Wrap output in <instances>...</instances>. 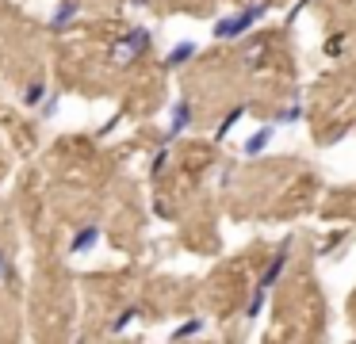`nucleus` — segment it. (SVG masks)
Instances as JSON below:
<instances>
[{"mask_svg":"<svg viewBox=\"0 0 356 344\" xmlns=\"http://www.w3.org/2000/svg\"><path fill=\"white\" fill-rule=\"evenodd\" d=\"M264 12H268V4H253V8H245V12L230 15V19H218L215 23V38H238V35H245V31L253 27Z\"/></svg>","mask_w":356,"mask_h":344,"instance_id":"1","label":"nucleus"},{"mask_svg":"<svg viewBox=\"0 0 356 344\" xmlns=\"http://www.w3.org/2000/svg\"><path fill=\"white\" fill-rule=\"evenodd\" d=\"M146 46H149V31H146V27H134L131 35H123V38L115 42L111 61H115V65H131L134 58H142V54H146Z\"/></svg>","mask_w":356,"mask_h":344,"instance_id":"2","label":"nucleus"},{"mask_svg":"<svg viewBox=\"0 0 356 344\" xmlns=\"http://www.w3.org/2000/svg\"><path fill=\"white\" fill-rule=\"evenodd\" d=\"M165 165H169V145H165V149H157V157H154V172H161Z\"/></svg>","mask_w":356,"mask_h":344,"instance_id":"14","label":"nucleus"},{"mask_svg":"<svg viewBox=\"0 0 356 344\" xmlns=\"http://www.w3.org/2000/svg\"><path fill=\"white\" fill-rule=\"evenodd\" d=\"M188 126H192V104H184V99H180V104L172 107V122H169V134H165V142L180 138Z\"/></svg>","mask_w":356,"mask_h":344,"instance_id":"3","label":"nucleus"},{"mask_svg":"<svg viewBox=\"0 0 356 344\" xmlns=\"http://www.w3.org/2000/svg\"><path fill=\"white\" fill-rule=\"evenodd\" d=\"M77 12H81L77 0H62V4L54 8V19H50V27H54V31H70V23L77 19Z\"/></svg>","mask_w":356,"mask_h":344,"instance_id":"5","label":"nucleus"},{"mask_svg":"<svg viewBox=\"0 0 356 344\" xmlns=\"http://www.w3.org/2000/svg\"><path fill=\"white\" fill-rule=\"evenodd\" d=\"M302 115V107H287V111H280V122H295Z\"/></svg>","mask_w":356,"mask_h":344,"instance_id":"15","label":"nucleus"},{"mask_svg":"<svg viewBox=\"0 0 356 344\" xmlns=\"http://www.w3.org/2000/svg\"><path fill=\"white\" fill-rule=\"evenodd\" d=\"M241 115H245V104H241V107H234V111H230V115H226V119H222V122H218V130H215V138H218V142H222V138H226V134H230V130H234V122H238V119H241Z\"/></svg>","mask_w":356,"mask_h":344,"instance_id":"10","label":"nucleus"},{"mask_svg":"<svg viewBox=\"0 0 356 344\" xmlns=\"http://www.w3.org/2000/svg\"><path fill=\"white\" fill-rule=\"evenodd\" d=\"M268 142H272V126H261V130H257V134L245 142V153H249V157H257V153L268 149Z\"/></svg>","mask_w":356,"mask_h":344,"instance_id":"8","label":"nucleus"},{"mask_svg":"<svg viewBox=\"0 0 356 344\" xmlns=\"http://www.w3.org/2000/svg\"><path fill=\"white\" fill-rule=\"evenodd\" d=\"M96 241H100V226H81L70 241V252H88Z\"/></svg>","mask_w":356,"mask_h":344,"instance_id":"6","label":"nucleus"},{"mask_svg":"<svg viewBox=\"0 0 356 344\" xmlns=\"http://www.w3.org/2000/svg\"><path fill=\"white\" fill-rule=\"evenodd\" d=\"M47 96H50V84L42 81V76H35V81L27 84V92H24V104H27V107H39Z\"/></svg>","mask_w":356,"mask_h":344,"instance_id":"7","label":"nucleus"},{"mask_svg":"<svg viewBox=\"0 0 356 344\" xmlns=\"http://www.w3.org/2000/svg\"><path fill=\"white\" fill-rule=\"evenodd\" d=\"M195 58V42H177V50L169 54V65H184Z\"/></svg>","mask_w":356,"mask_h":344,"instance_id":"9","label":"nucleus"},{"mask_svg":"<svg viewBox=\"0 0 356 344\" xmlns=\"http://www.w3.org/2000/svg\"><path fill=\"white\" fill-rule=\"evenodd\" d=\"M8 272H12V260H8V252L0 249V283L8 279Z\"/></svg>","mask_w":356,"mask_h":344,"instance_id":"13","label":"nucleus"},{"mask_svg":"<svg viewBox=\"0 0 356 344\" xmlns=\"http://www.w3.org/2000/svg\"><path fill=\"white\" fill-rule=\"evenodd\" d=\"M287 252H291V241H284V245H280V252H276V256H272L268 272L261 275V287H264V290H268L272 283H276L280 275H284V268H287Z\"/></svg>","mask_w":356,"mask_h":344,"instance_id":"4","label":"nucleus"},{"mask_svg":"<svg viewBox=\"0 0 356 344\" xmlns=\"http://www.w3.org/2000/svg\"><path fill=\"white\" fill-rule=\"evenodd\" d=\"M131 321H138V310H123V313H119V321L111 325V333H123V329L131 325Z\"/></svg>","mask_w":356,"mask_h":344,"instance_id":"12","label":"nucleus"},{"mask_svg":"<svg viewBox=\"0 0 356 344\" xmlns=\"http://www.w3.org/2000/svg\"><path fill=\"white\" fill-rule=\"evenodd\" d=\"M203 329V321L195 318V321H188V325H180V329H172V341H184V336H195Z\"/></svg>","mask_w":356,"mask_h":344,"instance_id":"11","label":"nucleus"}]
</instances>
